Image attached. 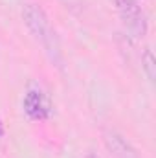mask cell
I'll return each mask as SVG.
<instances>
[{"label": "cell", "mask_w": 156, "mask_h": 158, "mask_svg": "<svg viewBox=\"0 0 156 158\" xmlns=\"http://www.w3.org/2000/svg\"><path fill=\"white\" fill-rule=\"evenodd\" d=\"M4 136V127H2V121H0V138Z\"/></svg>", "instance_id": "obj_6"}, {"label": "cell", "mask_w": 156, "mask_h": 158, "mask_svg": "<svg viewBox=\"0 0 156 158\" xmlns=\"http://www.w3.org/2000/svg\"><path fill=\"white\" fill-rule=\"evenodd\" d=\"M116 6L129 30L142 31V33L145 31V20H143L142 9L138 6V0H116Z\"/></svg>", "instance_id": "obj_2"}, {"label": "cell", "mask_w": 156, "mask_h": 158, "mask_svg": "<svg viewBox=\"0 0 156 158\" xmlns=\"http://www.w3.org/2000/svg\"><path fill=\"white\" fill-rule=\"evenodd\" d=\"M143 68H145V72H147L149 79L153 81V79H154V57H153L151 52L145 53V64H143Z\"/></svg>", "instance_id": "obj_5"}, {"label": "cell", "mask_w": 156, "mask_h": 158, "mask_svg": "<svg viewBox=\"0 0 156 158\" xmlns=\"http://www.w3.org/2000/svg\"><path fill=\"white\" fill-rule=\"evenodd\" d=\"M24 110L31 119H46L48 109L39 90H30L24 98Z\"/></svg>", "instance_id": "obj_4"}, {"label": "cell", "mask_w": 156, "mask_h": 158, "mask_svg": "<svg viewBox=\"0 0 156 158\" xmlns=\"http://www.w3.org/2000/svg\"><path fill=\"white\" fill-rule=\"evenodd\" d=\"M22 17H24L26 26L30 28V31L35 35V39H39L44 46H50L53 40V35H51V28H50V20H48L46 13L39 6L28 4V6H24Z\"/></svg>", "instance_id": "obj_1"}, {"label": "cell", "mask_w": 156, "mask_h": 158, "mask_svg": "<svg viewBox=\"0 0 156 158\" xmlns=\"http://www.w3.org/2000/svg\"><path fill=\"white\" fill-rule=\"evenodd\" d=\"M105 143H107L109 151L116 158H138L132 145L117 132H107L105 134Z\"/></svg>", "instance_id": "obj_3"}]
</instances>
